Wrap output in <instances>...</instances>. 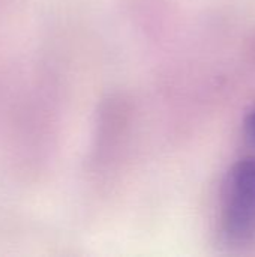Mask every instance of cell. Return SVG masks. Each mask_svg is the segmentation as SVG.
<instances>
[{
  "mask_svg": "<svg viewBox=\"0 0 255 257\" xmlns=\"http://www.w3.org/2000/svg\"><path fill=\"white\" fill-rule=\"evenodd\" d=\"M245 133H246L248 140L252 145H255V108L246 116V120H245Z\"/></svg>",
  "mask_w": 255,
  "mask_h": 257,
  "instance_id": "cell-2",
  "label": "cell"
},
{
  "mask_svg": "<svg viewBox=\"0 0 255 257\" xmlns=\"http://www.w3.org/2000/svg\"><path fill=\"white\" fill-rule=\"evenodd\" d=\"M224 230L233 241H246L255 233V158L239 161L231 170Z\"/></svg>",
  "mask_w": 255,
  "mask_h": 257,
  "instance_id": "cell-1",
  "label": "cell"
}]
</instances>
